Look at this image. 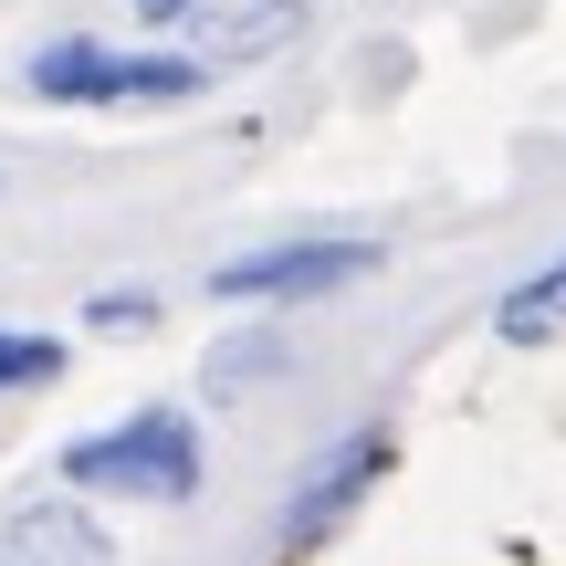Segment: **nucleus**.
Wrapping results in <instances>:
<instances>
[{
	"label": "nucleus",
	"mask_w": 566,
	"mask_h": 566,
	"mask_svg": "<svg viewBox=\"0 0 566 566\" xmlns=\"http://www.w3.org/2000/svg\"><path fill=\"white\" fill-rule=\"evenodd\" d=\"M0 566H116V535L63 493V504H21L0 514Z\"/></svg>",
	"instance_id": "5"
},
{
	"label": "nucleus",
	"mask_w": 566,
	"mask_h": 566,
	"mask_svg": "<svg viewBox=\"0 0 566 566\" xmlns=\"http://www.w3.org/2000/svg\"><path fill=\"white\" fill-rule=\"evenodd\" d=\"M304 11H315V0H200L189 32L210 42V63H252V53H273V42H294Z\"/></svg>",
	"instance_id": "6"
},
{
	"label": "nucleus",
	"mask_w": 566,
	"mask_h": 566,
	"mask_svg": "<svg viewBox=\"0 0 566 566\" xmlns=\"http://www.w3.org/2000/svg\"><path fill=\"white\" fill-rule=\"evenodd\" d=\"M53 378H63V336L0 325V399H11V388H53Z\"/></svg>",
	"instance_id": "8"
},
{
	"label": "nucleus",
	"mask_w": 566,
	"mask_h": 566,
	"mask_svg": "<svg viewBox=\"0 0 566 566\" xmlns=\"http://www.w3.org/2000/svg\"><path fill=\"white\" fill-rule=\"evenodd\" d=\"M273 367H283V346L273 336H242V346L210 357V388H252V378H273Z\"/></svg>",
	"instance_id": "9"
},
{
	"label": "nucleus",
	"mask_w": 566,
	"mask_h": 566,
	"mask_svg": "<svg viewBox=\"0 0 566 566\" xmlns=\"http://www.w3.org/2000/svg\"><path fill=\"white\" fill-rule=\"evenodd\" d=\"M388 462H399V441L388 430H357V441H336L315 472L294 483V504H283V546H325V535L346 525V514L367 504V493L388 483Z\"/></svg>",
	"instance_id": "4"
},
{
	"label": "nucleus",
	"mask_w": 566,
	"mask_h": 566,
	"mask_svg": "<svg viewBox=\"0 0 566 566\" xmlns=\"http://www.w3.org/2000/svg\"><path fill=\"white\" fill-rule=\"evenodd\" d=\"M357 273H378V242L367 231H304V242H263V252H231L221 273H210V294L221 304H315V294H336V283H357Z\"/></svg>",
	"instance_id": "3"
},
{
	"label": "nucleus",
	"mask_w": 566,
	"mask_h": 566,
	"mask_svg": "<svg viewBox=\"0 0 566 566\" xmlns=\"http://www.w3.org/2000/svg\"><path fill=\"white\" fill-rule=\"evenodd\" d=\"M21 84H32L42 105H179L210 84V53H116V42H42L32 63H21Z\"/></svg>",
	"instance_id": "2"
},
{
	"label": "nucleus",
	"mask_w": 566,
	"mask_h": 566,
	"mask_svg": "<svg viewBox=\"0 0 566 566\" xmlns=\"http://www.w3.org/2000/svg\"><path fill=\"white\" fill-rule=\"evenodd\" d=\"M189 11H200V0H137V21H147V32H168V21H189Z\"/></svg>",
	"instance_id": "11"
},
{
	"label": "nucleus",
	"mask_w": 566,
	"mask_h": 566,
	"mask_svg": "<svg viewBox=\"0 0 566 566\" xmlns=\"http://www.w3.org/2000/svg\"><path fill=\"white\" fill-rule=\"evenodd\" d=\"M493 336H504V346H556L566 336V252L535 283H514V294L493 304Z\"/></svg>",
	"instance_id": "7"
},
{
	"label": "nucleus",
	"mask_w": 566,
	"mask_h": 566,
	"mask_svg": "<svg viewBox=\"0 0 566 566\" xmlns=\"http://www.w3.org/2000/svg\"><path fill=\"white\" fill-rule=\"evenodd\" d=\"M147 315H158L147 294H105V304H95V325H105V336H126V325H147Z\"/></svg>",
	"instance_id": "10"
},
{
	"label": "nucleus",
	"mask_w": 566,
	"mask_h": 566,
	"mask_svg": "<svg viewBox=\"0 0 566 566\" xmlns=\"http://www.w3.org/2000/svg\"><path fill=\"white\" fill-rule=\"evenodd\" d=\"M74 493H116V504H189L200 493V430L189 409H126L116 430H84L63 451Z\"/></svg>",
	"instance_id": "1"
}]
</instances>
